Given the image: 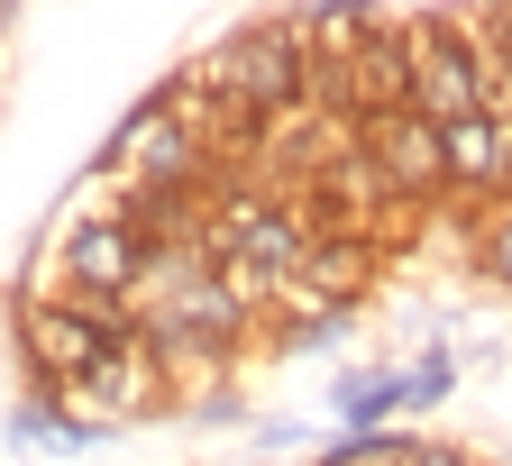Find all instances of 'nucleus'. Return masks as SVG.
Segmentation results:
<instances>
[{"mask_svg": "<svg viewBox=\"0 0 512 466\" xmlns=\"http://www.w3.org/2000/svg\"><path fill=\"white\" fill-rule=\"evenodd\" d=\"M229 110H247L256 128H293L320 110V74H311V46H302V19H247L238 37H220L202 64H192Z\"/></svg>", "mask_w": 512, "mask_h": 466, "instance_id": "f257e3e1", "label": "nucleus"}, {"mask_svg": "<svg viewBox=\"0 0 512 466\" xmlns=\"http://www.w3.org/2000/svg\"><path fill=\"white\" fill-rule=\"evenodd\" d=\"M101 183L119 192V202H211L220 183H238L192 128L165 110V92L156 101H138L119 119V138L101 147Z\"/></svg>", "mask_w": 512, "mask_h": 466, "instance_id": "f03ea898", "label": "nucleus"}, {"mask_svg": "<svg viewBox=\"0 0 512 466\" xmlns=\"http://www.w3.org/2000/svg\"><path fill=\"white\" fill-rule=\"evenodd\" d=\"M128 339H147L128 302H92V293H55L37 284L19 302V348H28V384H55V393H83Z\"/></svg>", "mask_w": 512, "mask_h": 466, "instance_id": "7ed1b4c3", "label": "nucleus"}, {"mask_svg": "<svg viewBox=\"0 0 512 466\" xmlns=\"http://www.w3.org/2000/svg\"><path fill=\"white\" fill-rule=\"evenodd\" d=\"M147 256H156V247H147L138 211L101 183L92 202H74V211L55 220V247H46V275H37V284L92 293V302H128V293H138V275H147Z\"/></svg>", "mask_w": 512, "mask_h": 466, "instance_id": "20e7f679", "label": "nucleus"}, {"mask_svg": "<svg viewBox=\"0 0 512 466\" xmlns=\"http://www.w3.org/2000/svg\"><path fill=\"white\" fill-rule=\"evenodd\" d=\"M357 138H366V156H375L384 192H394L403 211H430V202H448V156H439V128H430L412 101H403V110H384V119H366Z\"/></svg>", "mask_w": 512, "mask_h": 466, "instance_id": "39448f33", "label": "nucleus"}, {"mask_svg": "<svg viewBox=\"0 0 512 466\" xmlns=\"http://www.w3.org/2000/svg\"><path fill=\"white\" fill-rule=\"evenodd\" d=\"M74 403H83L101 430H110V421H138V412H156V403H165V366H156V348H147V339H128V348H119V357H110V366H101V375L74 393Z\"/></svg>", "mask_w": 512, "mask_h": 466, "instance_id": "423d86ee", "label": "nucleus"}, {"mask_svg": "<svg viewBox=\"0 0 512 466\" xmlns=\"http://www.w3.org/2000/svg\"><path fill=\"white\" fill-rule=\"evenodd\" d=\"M439 156H448V202H503V119H458L439 128Z\"/></svg>", "mask_w": 512, "mask_h": 466, "instance_id": "0eeeda50", "label": "nucleus"}, {"mask_svg": "<svg viewBox=\"0 0 512 466\" xmlns=\"http://www.w3.org/2000/svg\"><path fill=\"white\" fill-rule=\"evenodd\" d=\"M330 412H339V430H403V366L339 375L330 384Z\"/></svg>", "mask_w": 512, "mask_h": 466, "instance_id": "6e6552de", "label": "nucleus"}, {"mask_svg": "<svg viewBox=\"0 0 512 466\" xmlns=\"http://www.w3.org/2000/svg\"><path fill=\"white\" fill-rule=\"evenodd\" d=\"M467 256H476V275H485L494 293H512V202H485V211H476Z\"/></svg>", "mask_w": 512, "mask_h": 466, "instance_id": "1a4fd4ad", "label": "nucleus"}, {"mask_svg": "<svg viewBox=\"0 0 512 466\" xmlns=\"http://www.w3.org/2000/svg\"><path fill=\"white\" fill-rule=\"evenodd\" d=\"M448 393H458V348H421V357L403 366V421H412V412H439Z\"/></svg>", "mask_w": 512, "mask_h": 466, "instance_id": "9d476101", "label": "nucleus"}, {"mask_svg": "<svg viewBox=\"0 0 512 466\" xmlns=\"http://www.w3.org/2000/svg\"><path fill=\"white\" fill-rule=\"evenodd\" d=\"M412 457H421V466H485V457L458 448V439H412Z\"/></svg>", "mask_w": 512, "mask_h": 466, "instance_id": "9b49d317", "label": "nucleus"}, {"mask_svg": "<svg viewBox=\"0 0 512 466\" xmlns=\"http://www.w3.org/2000/svg\"><path fill=\"white\" fill-rule=\"evenodd\" d=\"M394 466H421V457H412V430H403V448H394Z\"/></svg>", "mask_w": 512, "mask_h": 466, "instance_id": "f8f14e48", "label": "nucleus"}]
</instances>
